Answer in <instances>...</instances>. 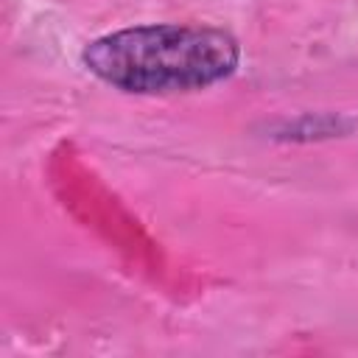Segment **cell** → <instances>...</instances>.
<instances>
[{"label": "cell", "mask_w": 358, "mask_h": 358, "mask_svg": "<svg viewBox=\"0 0 358 358\" xmlns=\"http://www.w3.org/2000/svg\"><path fill=\"white\" fill-rule=\"evenodd\" d=\"M84 64L123 92L199 90L232 76L238 45L218 28L143 25L90 42Z\"/></svg>", "instance_id": "1"}]
</instances>
